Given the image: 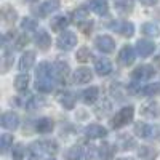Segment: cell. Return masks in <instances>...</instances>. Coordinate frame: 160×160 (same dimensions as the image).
<instances>
[{"mask_svg": "<svg viewBox=\"0 0 160 160\" xmlns=\"http://www.w3.org/2000/svg\"><path fill=\"white\" fill-rule=\"evenodd\" d=\"M133 115H135V108L133 106H125L111 118V127L114 130H118V128L128 125L133 120Z\"/></svg>", "mask_w": 160, "mask_h": 160, "instance_id": "obj_1", "label": "cell"}, {"mask_svg": "<svg viewBox=\"0 0 160 160\" xmlns=\"http://www.w3.org/2000/svg\"><path fill=\"white\" fill-rule=\"evenodd\" d=\"M72 18H74V22L82 29L85 34H90L91 28H93V22L90 19V11L87 7H80L77 8L74 13H72Z\"/></svg>", "mask_w": 160, "mask_h": 160, "instance_id": "obj_2", "label": "cell"}, {"mask_svg": "<svg viewBox=\"0 0 160 160\" xmlns=\"http://www.w3.org/2000/svg\"><path fill=\"white\" fill-rule=\"evenodd\" d=\"M56 43H58V48L62 50V51H71L75 45H77V35L71 31H64L59 34L58 40H56Z\"/></svg>", "mask_w": 160, "mask_h": 160, "instance_id": "obj_3", "label": "cell"}, {"mask_svg": "<svg viewBox=\"0 0 160 160\" xmlns=\"http://www.w3.org/2000/svg\"><path fill=\"white\" fill-rule=\"evenodd\" d=\"M154 75H155V69L152 66H148V64H142L131 72V78L135 80V82H148V80H151Z\"/></svg>", "mask_w": 160, "mask_h": 160, "instance_id": "obj_4", "label": "cell"}, {"mask_svg": "<svg viewBox=\"0 0 160 160\" xmlns=\"http://www.w3.org/2000/svg\"><path fill=\"white\" fill-rule=\"evenodd\" d=\"M69 64L62 61V59H58L55 64H53V77H55L59 83H66L68 82V77H69Z\"/></svg>", "mask_w": 160, "mask_h": 160, "instance_id": "obj_5", "label": "cell"}, {"mask_svg": "<svg viewBox=\"0 0 160 160\" xmlns=\"http://www.w3.org/2000/svg\"><path fill=\"white\" fill-rule=\"evenodd\" d=\"M136 59V53H135V48L131 45H125L118 53V62L122 66H131Z\"/></svg>", "mask_w": 160, "mask_h": 160, "instance_id": "obj_6", "label": "cell"}, {"mask_svg": "<svg viewBox=\"0 0 160 160\" xmlns=\"http://www.w3.org/2000/svg\"><path fill=\"white\" fill-rule=\"evenodd\" d=\"M135 133H136V136H139V138L151 139V138H154V136H155L157 130H155L152 125H149V123L138 122V123L135 125Z\"/></svg>", "mask_w": 160, "mask_h": 160, "instance_id": "obj_7", "label": "cell"}, {"mask_svg": "<svg viewBox=\"0 0 160 160\" xmlns=\"http://www.w3.org/2000/svg\"><path fill=\"white\" fill-rule=\"evenodd\" d=\"M95 45H96V48H98L99 51H102V53H112L114 48H115L114 40H112V37H109V35H99V37H96Z\"/></svg>", "mask_w": 160, "mask_h": 160, "instance_id": "obj_8", "label": "cell"}, {"mask_svg": "<svg viewBox=\"0 0 160 160\" xmlns=\"http://www.w3.org/2000/svg\"><path fill=\"white\" fill-rule=\"evenodd\" d=\"M0 125H2L5 130H16L19 125V117L15 112H5L0 118Z\"/></svg>", "mask_w": 160, "mask_h": 160, "instance_id": "obj_9", "label": "cell"}, {"mask_svg": "<svg viewBox=\"0 0 160 160\" xmlns=\"http://www.w3.org/2000/svg\"><path fill=\"white\" fill-rule=\"evenodd\" d=\"M85 135L87 138L90 139H98V138H104L108 136V130H106L102 125H98V123H91L85 128Z\"/></svg>", "mask_w": 160, "mask_h": 160, "instance_id": "obj_10", "label": "cell"}, {"mask_svg": "<svg viewBox=\"0 0 160 160\" xmlns=\"http://www.w3.org/2000/svg\"><path fill=\"white\" fill-rule=\"evenodd\" d=\"M34 62H35V53L34 51L22 53V56L19 59V71H22V74H28V71L32 69Z\"/></svg>", "mask_w": 160, "mask_h": 160, "instance_id": "obj_11", "label": "cell"}, {"mask_svg": "<svg viewBox=\"0 0 160 160\" xmlns=\"http://www.w3.org/2000/svg\"><path fill=\"white\" fill-rule=\"evenodd\" d=\"M154 50H155V45H154V42H151V40H139V42L136 43V51H138V55L141 58H146V56L152 55Z\"/></svg>", "mask_w": 160, "mask_h": 160, "instance_id": "obj_12", "label": "cell"}, {"mask_svg": "<svg viewBox=\"0 0 160 160\" xmlns=\"http://www.w3.org/2000/svg\"><path fill=\"white\" fill-rule=\"evenodd\" d=\"M141 114L144 117H149V118H157L160 115V104L155 102V101H151L148 104H144L142 109H141Z\"/></svg>", "mask_w": 160, "mask_h": 160, "instance_id": "obj_13", "label": "cell"}, {"mask_svg": "<svg viewBox=\"0 0 160 160\" xmlns=\"http://www.w3.org/2000/svg\"><path fill=\"white\" fill-rule=\"evenodd\" d=\"M91 78H93V74H91V71L87 69V68H78V69L74 72V82H75L77 85L88 83Z\"/></svg>", "mask_w": 160, "mask_h": 160, "instance_id": "obj_14", "label": "cell"}, {"mask_svg": "<svg viewBox=\"0 0 160 160\" xmlns=\"http://www.w3.org/2000/svg\"><path fill=\"white\" fill-rule=\"evenodd\" d=\"M28 154H29V158L31 160H40L43 157V154H47L45 152V148H43V141L42 142H32L31 146H29V149H28Z\"/></svg>", "mask_w": 160, "mask_h": 160, "instance_id": "obj_15", "label": "cell"}, {"mask_svg": "<svg viewBox=\"0 0 160 160\" xmlns=\"http://www.w3.org/2000/svg\"><path fill=\"white\" fill-rule=\"evenodd\" d=\"M35 43L40 50H43V51L48 50V47L51 45V38H50L48 32L43 31V29H38L37 34H35Z\"/></svg>", "mask_w": 160, "mask_h": 160, "instance_id": "obj_16", "label": "cell"}, {"mask_svg": "<svg viewBox=\"0 0 160 160\" xmlns=\"http://www.w3.org/2000/svg\"><path fill=\"white\" fill-rule=\"evenodd\" d=\"M95 71L98 72V75H109L112 72V64L108 58H99L95 62Z\"/></svg>", "mask_w": 160, "mask_h": 160, "instance_id": "obj_17", "label": "cell"}, {"mask_svg": "<svg viewBox=\"0 0 160 160\" xmlns=\"http://www.w3.org/2000/svg\"><path fill=\"white\" fill-rule=\"evenodd\" d=\"M35 75H37V80H51L53 68L48 62H40L37 71H35Z\"/></svg>", "mask_w": 160, "mask_h": 160, "instance_id": "obj_18", "label": "cell"}, {"mask_svg": "<svg viewBox=\"0 0 160 160\" xmlns=\"http://www.w3.org/2000/svg\"><path fill=\"white\" fill-rule=\"evenodd\" d=\"M58 101L61 102V106L64 109H74V104H75V96L72 95L71 91H62L58 95Z\"/></svg>", "mask_w": 160, "mask_h": 160, "instance_id": "obj_19", "label": "cell"}, {"mask_svg": "<svg viewBox=\"0 0 160 160\" xmlns=\"http://www.w3.org/2000/svg\"><path fill=\"white\" fill-rule=\"evenodd\" d=\"M53 127H55V123H53V120L48 118V117H42L35 122V130L38 133H51Z\"/></svg>", "mask_w": 160, "mask_h": 160, "instance_id": "obj_20", "label": "cell"}, {"mask_svg": "<svg viewBox=\"0 0 160 160\" xmlns=\"http://www.w3.org/2000/svg\"><path fill=\"white\" fill-rule=\"evenodd\" d=\"M58 8H59V0H47V2H43L38 7V13H40V16H47Z\"/></svg>", "mask_w": 160, "mask_h": 160, "instance_id": "obj_21", "label": "cell"}, {"mask_svg": "<svg viewBox=\"0 0 160 160\" xmlns=\"http://www.w3.org/2000/svg\"><path fill=\"white\" fill-rule=\"evenodd\" d=\"M114 152H115L114 146L109 144V142H102L98 149V155H99L101 160H111L114 157Z\"/></svg>", "mask_w": 160, "mask_h": 160, "instance_id": "obj_22", "label": "cell"}, {"mask_svg": "<svg viewBox=\"0 0 160 160\" xmlns=\"http://www.w3.org/2000/svg\"><path fill=\"white\" fill-rule=\"evenodd\" d=\"M98 96H99V90L96 87H90V88H87L82 93V101L85 104H93V102L98 99Z\"/></svg>", "mask_w": 160, "mask_h": 160, "instance_id": "obj_23", "label": "cell"}, {"mask_svg": "<svg viewBox=\"0 0 160 160\" xmlns=\"http://www.w3.org/2000/svg\"><path fill=\"white\" fill-rule=\"evenodd\" d=\"M50 24H51V29H53V31L62 32V31L69 26V19L66 18V16H56V18H53V19H51Z\"/></svg>", "mask_w": 160, "mask_h": 160, "instance_id": "obj_24", "label": "cell"}, {"mask_svg": "<svg viewBox=\"0 0 160 160\" xmlns=\"http://www.w3.org/2000/svg\"><path fill=\"white\" fill-rule=\"evenodd\" d=\"M90 7H91V10L95 11L96 15H99V16L106 15V13H108V10H109L108 2H106V0H91Z\"/></svg>", "mask_w": 160, "mask_h": 160, "instance_id": "obj_25", "label": "cell"}, {"mask_svg": "<svg viewBox=\"0 0 160 160\" xmlns=\"http://www.w3.org/2000/svg\"><path fill=\"white\" fill-rule=\"evenodd\" d=\"M139 95H142V96H155V95H160V82L148 83L146 87H142L139 90Z\"/></svg>", "mask_w": 160, "mask_h": 160, "instance_id": "obj_26", "label": "cell"}, {"mask_svg": "<svg viewBox=\"0 0 160 160\" xmlns=\"http://www.w3.org/2000/svg\"><path fill=\"white\" fill-rule=\"evenodd\" d=\"M133 0H115V10L122 15H128L133 11Z\"/></svg>", "mask_w": 160, "mask_h": 160, "instance_id": "obj_27", "label": "cell"}, {"mask_svg": "<svg viewBox=\"0 0 160 160\" xmlns=\"http://www.w3.org/2000/svg\"><path fill=\"white\" fill-rule=\"evenodd\" d=\"M141 32L144 35H148V37H158L160 35V29H158V26L154 24V22H146L141 26Z\"/></svg>", "mask_w": 160, "mask_h": 160, "instance_id": "obj_28", "label": "cell"}, {"mask_svg": "<svg viewBox=\"0 0 160 160\" xmlns=\"http://www.w3.org/2000/svg\"><path fill=\"white\" fill-rule=\"evenodd\" d=\"M2 18H3V21H5L7 24H11V22L16 21L18 13H16V10H13V7L5 5V7L2 8Z\"/></svg>", "mask_w": 160, "mask_h": 160, "instance_id": "obj_29", "label": "cell"}, {"mask_svg": "<svg viewBox=\"0 0 160 160\" xmlns=\"http://www.w3.org/2000/svg\"><path fill=\"white\" fill-rule=\"evenodd\" d=\"M138 155L144 160H154L158 155V152H157V149L149 148V146H141V149L138 151Z\"/></svg>", "mask_w": 160, "mask_h": 160, "instance_id": "obj_30", "label": "cell"}, {"mask_svg": "<svg viewBox=\"0 0 160 160\" xmlns=\"http://www.w3.org/2000/svg\"><path fill=\"white\" fill-rule=\"evenodd\" d=\"M16 102L21 106V108H24V109H32L35 106V98H34V95L28 93V95H24V96H19L16 99Z\"/></svg>", "mask_w": 160, "mask_h": 160, "instance_id": "obj_31", "label": "cell"}, {"mask_svg": "<svg viewBox=\"0 0 160 160\" xmlns=\"http://www.w3.org/2000/svg\"><path fill=\"white\" fill-rule=\"evenodd\" d=\"M117 31L122 34L123 37H131L135 34V26L133 22H128V21H122L118 26H117Z\"/></svg>", "mask_w": 160, "mask_h": 160, "instance_id": "obj_32", "label": "cell"}, {"mask_svg": "<svg viewBox=\"0 0 160 160\" xmlns=\"http://www.w3.org/2000/svg\"><path fill=\"white\" fill-rule=\"evenodd\" d=\"M29 82H31L29 75H28V74H21V75H18V77L15 78V88H16L18 91H24V90H28Z\"/></svg>", "mask_w": 160, "mask_h": 160, "instance_id": "obj_33", "label": "cell"}, {"mask_svg": "<svg viewBox=\"0 0 160 160\" xmlns=\"http://www.w3.org/2000/svg\"><path fill=\"white\" fill-rule=\"evenodd\" d=\"M11 144H13V136L11 135H2L0 136V152L7 154L8 149L11 148Z\"/></svg>", "mask_w": 160, "mask_h": 160, "instance_id": "obj_34", "label": "cell"}, {"mask_svg": "<svg viewBox=\"0 0 160 160\" xmlns=\"http://www.w3.org/2000/svg\"><path fill=\"white\" fill-rule=\"evenodd\" d=\"M83 152L85 151H83L82 146H74V148H71L69 152H68V160H80Z\"/></svg>", "mask_w": 160, "mask_h": 160, "instance_id": "obj_35", "label": "cell"}, {"mask_svg": "<svg viewBox=\"0 0 160 160\" xmlns=\"http://www.w3.org/2000/svg\"><path fill=\"white\" fill-rule=\"evenodd\" d=\"M35 88L42 93H50L53 90V82L51 80H37L35 82Z\"/></svg>", "mask_w": 160, "mask_h": 160, "instance_id": "obj_36", "label": "cell"}, {"mask_svg": "<svg viewBox=\"0 0 160 160\" xmlns=\"http://www.w3.org/2000/svg\"><path fill=\"white\" fill-rule=\"evenodd\" d=\"M11 155H13V160H22V157L26 155V148L22 144H15Z\"/></svg>", "mask_w": 160, "mask_h": 160, "instance_id": "obj_37", "label": "cell"}, {"mask_svg": "<svg viewBox=\"0 0 160 160\" xmlns=\"http://www.w3.org/2000/svg\"><path fill=\"white\" fill-rule=\"evenodd\" d=\"M90 58H91V51L88 50V48H80L78 51H77V59L80 61V62H87V61H90Z\"/></svg>", "mask_w": 160, "mask_h": 160, "instance_id": "obj_38", "label": "cell"}, {"mask_svg": "<svg viewBox=\"0 0 160 160\" xmlns=\"http://www.w3.org/2000/svg\"><path fill=\"white\" fill-rule=\"evenodd\" d=\"M43 148L47 154H56L58 152V144L55 141H43Z\"/></svg>", "mask_w": 160, "mask_h": 160, "instance_id": "obj_39", "label": "cell"}, {"mask_svg": "<svg viewBox=\"0 0 160 160\" xmlns=\"http://www.w3.org/2000/svg\"><path fill=\"white\" fill-rule=\"evenodd\" d=\"M28 42H29V37H28V35H21V37L16 40V50H21Z\"/></svg>", "mask_w": 160, "mask_h": 160, "instance_id": "obj_40", "label": "cell"}, {"mask_svg": "<svg viewBox=\"0 0 160 160\" xmlns=\"http://www.w3.org/2000/svg\"><path fill=\"white\" fill-rule=\"evenodd\" d=\"M10 62H11V58H10V53L5 51V55H3V72H7L10 69Z\"/></svg>", "mask_w": 160, "mask_h": 160, "instance_id": "obj_41", "label": "cell"}, {"mask_svg": "<svg viewBox=\"0 0 160 160\" xmlns=\"http://www.w3.org/2000/svg\"><path fill=\"white\" fill-rule=\"evenodd\" d=\"M21 26H22V29H34V21L29 19V18H24Z\"/></svg>", "mask_w": 160, "mask_h": 160, "instance_id": "obj_42", "label": "cell"}, {"mask_svg": "<svg viewBox=\"0 0 160 160\" xmlns=\"http://www.w3.org/2000/svg\"><path fill=\"white\" fill-rule=\"evenodd\" d=\"M139 2H141L142 5H149V7H151V5H155L158 0H139Z\"/></svg>", "mask_w": 160, "mask_h": 160, "instance_id": "obj_43", "label": "cell"}, {"mask_svg": "<svg viewBox=\"0 0 160 160\" xmlns=\"http://www.w3.org/2000/svg\"><path fill=\"white\" fill-rule=\"evenodd\" d=\"M117 160H133V158H125V157H123V158H117Z\"/></svg>", "mask_w": 160, "mask_h": 160, "instance_id": "obj_44", "label": "cell"}, {"mask_svg": "<svg viewBox=\"0 0 160 160\" xmlns=\"http://www.w3.org/2000/svg\"><path fill=\"white\" fill-rule=\"evenodd\" d=\"M50 160H55V158H50Z\"/></svg>", "mask_w": 160, "mask_h": 160, "instance_id": "obj_45", "label": "cell"}]
</instances>
